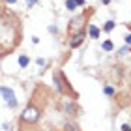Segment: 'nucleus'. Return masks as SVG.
Instances as JSON below:
<instances>
[{
	"label": "nucleus",
	"instance_id": "obj_1",
	"mask_svg": "<svg viewBox=\"0 0 131 131\" xmlns=\"http://www.w3.org/2000/svg\"><path fill=\"white\" fill-rule=\"evenodd\" d=\"M41 118V109L36 103H28L26 105V109L23 111V114H21V124H36Z\"/></svg>",
	"mask_w": 131,
	"mask_h": 131
},
{
	"label": "nucleus",
	"instance_id": "obj_2",
	"mask_svg": "<svg viewBox=\"0 0 131 131\" xmlns=\"http://www.w3.org/2000/svg\"><path fill=\"white\" fill-rule=\"evenodd\" d=\"M0 94H2V97H4V101H6V105H8V109L15 111L17 107H19V101H17L15 92L11 90V88H8V86H0Z\"/></svg>",
	"mask_w": 131,
	"mask_h": 131
},
{
	"label": "nucleus",
	"instance_id": "obj_3",
	"mask_svg": "<svg viewBox=\"0 0 131 131\" xmlns=\"http://www.w3.org/2000/svg\"><path fill=\"white\" fill-rule=\"evenodd\" d=\"M92 9L94 8H88V11L86 13H82V15H77V17H73L69 23H68V32L71 34V32H77V30H81L82 26H84V21H86V15H92Z\"/></svg>",
	"mask_w": 131,
	"mask_h": 131
},
{
	"label": "nucleus",
	"instance_id": "obj_4",
	"mask_svg": "<svg viewBox=\"0 0 131 131\" xmlns=\"http://www.w3.org/2000/svg\"><path fill=\"white\" fill-rule=\"evenodd\" d=\"M84 39H86V30H84V28H81V30H77V32H71V34H69V41H68V45L71 47V49H79V47L84 43Z\"/></svg>",
	"mask_w": 131,
	"mask_h": 131
},
{
	"label": "nucleus",
	"instance_id": "obj_5",
	"mask_svg": "<svg viewBox=\"0 0 131 131\" xmlns=\"http://www.w3.org/2000/svg\"><path fill=\"white\" fill-rule=\"evenodd\" d=\"M88 36H90L92 39H99V36H101V30L96 26V25H88Z\"/></svg>",
	"mask_w": 131,
	"mask_h": 131
},
{
	"label": "nucleus",
	"instance_id": "obj_6",
	"mask_svg": "<svg viewBox=\"0 0 131 131\" xmlns=\"http://www.w3.org/2000/svg\"><path fill=\"white\" fill-rule=\"evenodd\" d=\"M64 111H66V114H69V116H75V112H77V107L73 101H68V103L64 105Z\"/></svg>",
	"mask_w": 131,
	"mask_h": 131
},
{
	"label": "nucleus",
	"instance_id": "obj_7",
	"mask_svg": "<svg viewBox=\"0 0 131 131\" xmlns=\"http://www.w3.org/2000/svg\"><path fill=\"white\" fill-rule=\"evenodd\" d=\"M17 62H19V68H21V69H25V68H28V66H30V58H28L26 54H21Z\"/></svg>",
	"mask_w": 131,
	"mask_h": 131
},
{
	"label": "nucleus",
	"instance_id": "obj_8",
	"mask_svg": "<svg viewBox=\"0 0 131 131\" xmlns=\"http://www.w3.org/2000/svg\"><path fill=\"white\" fill-rule=\"evenodd\" d=\"M114 28H116V23L112 21V19H109V21H107L105 25H103V32H107V34H109V32H112V30H114Z\"/></svg>",
	"mask_w": 131,
	"mask_h": 131
},
{
	"label": "nucleus",
	"instance_id": "obj_9",
	"mask_svg": "<svg viewBox=\"0 0 131 131\" xmlns=\"http://www.w3.org/2000/svg\"><path fill=\"white\" fill-rule=\"evenodd\" d=\"M101 49L107 51V52H111V51H114V45H112V41H111V39H105L103 43H101Z\"/></svg>",
	"mask_w": 131,
	"mask_h": 131
},
{
	"label": "nucleus",
	"instance_id": "obj_10",
	"mask_svg": "<svg viewBox=\"0 0 131 131\" xmlns=\"http://www.w3.org/2000/svg\"><path fill=\"white\" fill-rule=\"evenodd\" d=\"M64 6H66V9H68V11H75V9H77L75 0H66V2H64Z\"/></svg>",
	"mask_w": 131,
	"mask_h": 131
},
{
	"label": "nucleus",
	"instance_id": "obj_11",
	"mask_svg": "<svg viewBox=\"0 0 131 131\" xmlns=\"http://www.w3.org/2000/svg\"><path fill=\"white\" fill-rule=\"evenodd\" d=\"M103 94H105V96H109V97H112V96H114V88H112L111 84H105L103 86Z\"/></svg>",
	"mask_w": 131,
	"mask_h": 131
},
{
	"label": "nucleus",
	"instance_id": "obj_12",
	"mask_svg": "<svg viewBox=\"0 0 131 131\" xmlns=\"http://www.w3.org/2000/svg\"><path fill=\"white\" fill-rule=\"evenodd\" d=\"M129 52V45H124L122 49H118V56H127Z\"/></svg>",
	"mask_w": 131,
	"mask_h": 131
},
{
	"label": "nucleus",
	"instance_id": "obj_13",
	"mask_svg": "<svg viewBox=\"0 0 131 131\" xmlns=\"http://www.w3.org/2000/svg\"><path fill=\"white\" fill-rule=\"evenodd\" d=\"M64 129H66V131H79V127H77L75 124H71V122H68V124H66V126H64Z\"/></svg>",
	"mask_w": 131,
	"mask_h": 131
},
{
	"label": "nucleus",
	"instance_id": "obj_14",
	"mask_svg": "<svg viewBox=\"0 0 131 131\" xmlns=\"http://www.w3.org/2000/svg\"><path fill=\"white\" fill-rule=\"evenodd\" d=\"M25 2H26V8H34V6L38 4L39 0H25Z\"/></svg>",
	"mask_w": 131,
	"mask_h": 131
},
{
	"label": "nucleus",
	"instance_id": "obj_15",
	"mask_svg": "<svg viewBox=\"0 0 131 131\" xmlns=\"http://www.w3.org/2000/svg\"><path fill=\"white\" fill-rule=\"evenodd\" d=\"M49 32H51V34H54V36H56V34H58V28H56L54 25H51V26H49Z\"/></svg>",
	"mask_w": 131,
	"mask_h": 131
},
{
	"label": "nucleus",
	"instance_id": "obj_16",
	"mask_svg": "<svg viewBox=\"0 0 131 131\" xmlns=\"http://www.w3.org/2000/svg\"><path fill=\"white\" fill-rule=\"evenodd\" d=\"M36 64H38V66H39V68H43V66H45L47 62L43 60V58H38V60H36Z\"/></svg>",
	"mask_w": 131,
	"mask_h": 131
},
{
	"label": "nucleus",
	"instance_id": "obj_17",
	"mask_svg": "<svg viewBox=\"0 0 131 131\" xmlns=\"http://www.w3.org/2000/svg\"><path fill=\"white\" fill-rule=\"evenodd\" d=\"M75 4H77V8H82L86 2H84V0H75Z\"/></svg>",
	"mask_w": 131,
	"mask_h": 131
},
{
	"label": "nucleus",
	"instance_id": "obj_18",
	"mask_svg": "<svg viewBox=\"0 0 131 131\" xmlns=\"http://www.w3.org/2000/svg\"><path fill=\"white\" fill-rule=\"evenodd\" d=\"M124 39H126V45H131V34H126Z\"/></svg>",
	"mask_w": 131,
	"mask_h": 131
},
{
	"label": "nucleus",
	"instance_id": "obj_19",
	"mask_svg": "<svg viewBox=\"0 0 131 131\" xmlns=\"http://www.w3.org/2000/svg\"><path fill=\"white\" fill-rule=\"evenodd\" d=\"M122 131H131V129H129V124H124V126H122Z\"/></svg>",
	"mask_w": 131,
	"mask_h": 131
},
{
	"label": "nucleus",
	"instance_id": "obj_20",
	"mask_svg": "<svg viewBox=\"0 0 131 131\" xmlns=\"http://www.w3.org/2000/svg\"><path fill=\"white\" fill-rule=\"evenodd\" d=\"M99 2H101V4H103V6H109V4L112 2V0H99Z\"/></svg>",
	"mask_w": 131,
	"mask_h": 131
},
{
	"label": "nucleus",
	"instance_id": "obj_21",
	"mask_svg": "<svg viewBox=\"0 0 131 131\" xmlns=\"http://www.w3.org/2000/svg\"><path fill=\"white\" fill-rule=\"evenodd\" d=\"M6 4H17V0H6Z\"/></svg>",
	"mask_w": 131,
	"mask_h": 131
}]
</instances>
